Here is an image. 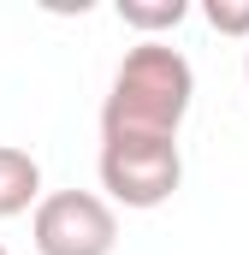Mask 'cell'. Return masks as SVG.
Returning <instances> with one entry per match:
<instances>
[{
	"label": "cell",
	"instance_id": "6da1fadb",
	"mask_svg": "<svg viewBox=\"0 0 249 255\" xmlns=\"http://www.w3.org/2000/svg\"><path fill=\"white\" fill-rule=\"evenodd\" d=\"M190 101H196L190 60L166 42H142L113 71V89L101 101V136H178Z\"/></svg>",
	"mask_w": 249,
	"mask_h": 255
},
{
	"label": "cell",
	"instance_id": "7a4b0ae2",
	"mask_svg": "<svg viewBox=\"0 0 249 255\" xmlns=\"http://www.w3.org/2000/svg\"><path fill=\"white\" fill-rule=\"evenodd\" d=\"M184 184L178 136H101V190L124 208H160Z\"/></svg>",
	"mask_w": 249,
	"mask_h": 255
},
{
	"label": "cell",
	"instance_id": "3957f363",
	"mask_svg": "<svg viewBox=\"0 0 249 255\" xmlns=\"http://www.w3.org/2000/svg\"><path fill=\"white\" fill-rule=\"evenodd\" d=\"M30 232H36V250L42 255H113V244H119L113 202L95 196V190H54V196H42Z\"/></svg>",
	"mask_w": 249,
	"mask_h": 255
},
{
	"label": "cell",
	"instance_id": "277c9868",
	"mask_svg": "<svg viewBox=\"0 0 249 255\" xmlns=\"http://www.w3.org/2000/svg\"><path fill=\"white\" fill-rule=\"evenodd\" d=\"M24 208H42V166L30 148L0 142V220H12Z\"/></svg>",
	"mask_w": 249,
	"mask_h": 255
},
{
	"label": "cell",
	"instance_id": "5b68a950",
	"mask_svg": "<svg viewBox=\"0 0 249 255\" xmlns=\"http://www.w3.org/2000/svg\"><path fill=\"white\" fill-rule=\"evenodd\" d=\"M184 0H119V18L130 30H178L184 24Z\"/></svg>",
	"mask_w": 249,
	"mask_h": 255
},
{
	"label": "cell",
	"instance_id": "8992f818",
	"mask_svg": "<svg viewBox=\"0 0 249 255\" xmlns=\"http://www.w3.org/2000/svg\"><path fill=\"white\" fill-rule=\"evenodd\" d=\"M202 18H208L220 36H249V0H208Z\"/></svg>",
	"mask_w": 249,
	"mask_h": 255
},
{
	"label": "cell",
	"instance_id": "52a82bcc",
	"mask_svg": "<svg viewBox=\"0 0 249 255\" xmlns=\"http://www.w3.org/2000/svg\"><path fill=\"white\" fill-rule=\"evenodd\" d=\"M244 77H249V54H244Z\"/></svg>",
	"mask_w": 249,
	"mask_h": 255
},
{
	"label": "cell",
	"instance_id": "ba28073f",
	"mask_svg": "<svg viewBox=\"0 0 249 255\" xmlns=\"http://www.w3.org/2000/svg\"><path fill=\"white\" fill-rule=\"evenodd\" d=\"M0 255H6V244H0Z\"/></svg>",
	"mask_w": 249,
	"mask_h": 255
}]
</instances>
